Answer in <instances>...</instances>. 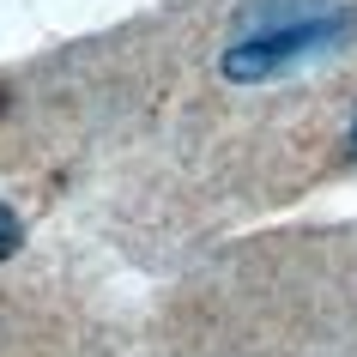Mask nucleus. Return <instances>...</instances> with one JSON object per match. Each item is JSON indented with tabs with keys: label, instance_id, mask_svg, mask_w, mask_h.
<instances>
[{
	"label": "nucleus",
	"instance_id": "obj_1",
	"mask_svg": "<svg viewBox=\"0 0 357 357\" xmlns=\"http://www.w3.org/2000/svg\"><path fill=\"white\" fill-rule=\"evenodd\" d=\"M357 37V6L345 0H315V6H291V13H266L218 49V79L225 85H266V79L291 73L303 61H321Z\"/></svg>",
	"mask_w": 357,
	"mask_h": 357
},
{
	"label": "nucleus",
	"instance_id": "obj_2",
	"mask_svg": "<svg viewBox=\"0 0 357 357\" xmlns=\"http://www.w3.org/2000/svg\"><path fill=\"white\" fill-rule=\"evenodd\" d=\"M19 243H24V225H19V212L0 200V261H6V255H19Z\"/></svg>",
	"mask_w": 357,
	"mask_h": 357
},
{
	"label": "nucleus",
	"instance_id": "obj_3",
	"mask_svg": "<svg viewBox=\"0 0 357 357\" xmlns=\"http://www.w3.org/2000/svg\"><path fill=\"white\" fill-rule=\"evenodd\" d=\"M345 139H351V158H357V115H351V133H345Z\"/></svg>",
	"mask_w": 357,
	"mask_h": 357
},
{
	"label": "nucleus",
	"instance_id": "obj_4",
	"mask_svg": "<svg viewBox=\"0 0 357 357\" xmlns=\"http://www.w3.org/2000/svg\"><path fill=\"white\" fill-rule=\"evenodd\" d=\"M0 109H6V91H0Z\"/></svg>",
	"mask_w": 357,
	"mask_h": 357
}]
</instances>
